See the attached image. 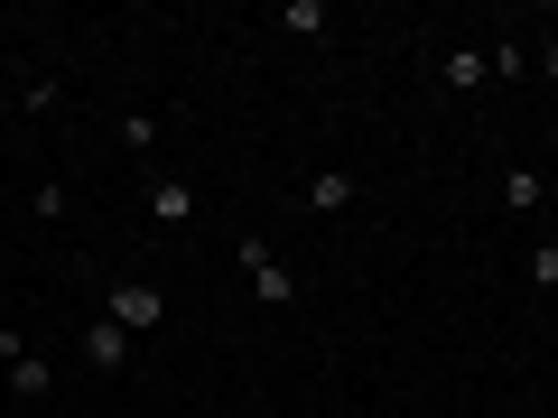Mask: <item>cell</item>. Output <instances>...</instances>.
<instances>
[{
    "mask_svg": "<svg viewBox=\"0 0 558 418\" xmlns=\"http://www.w3.org/2000/svg\"><path fill=\"white\" fill-rule=\"evenodd\" d=\"M233 260H242V279L260 288V307H299V270H289V260H270V242H260V233H242Z\"/></svg>",
    "mask_w": 558,
    "mask_h": 418,
    "instance_id": "cell-1",
    "label": "cell"
},
{
    "mask_svg": "<svg viewBox=\"0 0 558 418\" xmlns=\"http://www.w3.org/2000/svg\"><path fill=\"white\" fill-rule=\"evenodd\" d=\"M102 317H112V325H131V335H140V325H168V298H159V288H149V279H121V288H112V307H102Z\"/></svg>",
    "mask_w": 558,
    "mask_h": 418,
    "instance_id": "cell-2",
    "label": "cell"
},
{
    "mask_svg": "<svg viewBox=\"0 0 558 418\" xmlns=\"http://www.w3.org/2000/svg\"><path fill=\"white\" fill-rule=\"evenodd\" d=\"M438 84H447V94H484V84H494V57H484V47H447Z\"/></svg>",
    "mask_w": 558,
    "mask_h": 418,
    "instance_id": "cell-3",
    "label": "cell"
},
{
    "mask_svg": "<svg viewBox=\"0 0 558 418\" xmlns=\"http://www.w3.org/2000/svg\"><path fill=\"white\" fill-rule=\"evenodd\" d=\"M121 362H131V325H84V372H121Z\"/></svg>",
    "mask_w": 558,
    "mask_h": 418,
    "instance_id": "cell-4",
    "label": "cell"
},
{
    "mask_svg": "<svg viewBox=\"0 0 558 418\" xmlns=\"http://www.w3.org/2000/svg\"><path fill=\"white\" fill-rule=\"evenodd\" d=\"M149 214H159V223H186V214H196V186H186V177H149Z\"/></svg>",
    "mask_w": 558,
    "mask_h": 418,
    "instance_id": "cell-5",
    "label": "cell"
},
{
    "mask_svg": "<svg viewBox=\"0 0 558 418\" xmlns=\"http://www.w3.org/2000/svg\"><path fill=\"white\" fill-rule=\"evenodd\" d=\"M279 28L289 38H326V0H279Z\"/></svg>",
    "mask_w": 558,
    "mask_h": 418,
    "instance_id": "cell-6",
    "label": "cell"
},
{
    "mask_svg": "<svg viewBox=\"0 0 558 418\" xmlns=\"http://www.w3.org/2000/svg\"><path fill=\"white\" fill-rule=\"evenodd\" d=\"M539 196H549V186H539L531 168H502V205H512V214H539Z\"/></svg>",
    "mask_w": 558,
    "mask_h": 418,
    "instance_id": "cell-7",
    "label": "cell"
},
{
    "mask_svg": "<svg viewBox=\"0 0 558 418\" xmlns=\"http://www.w3.org/2000/svg\"><path fill=\"white\" fill-rule=\"evenodd\" d=\"M307 205H317V214H344V205H354V177H307Z\"/></svg>",
    "mask_w": 558,
    "mask_h": 418,
    "instance_id": "cell-8",
    "label": "cell"
},
{
    "mask_svg": "<svg viewBox=\"0 0 558 418\" xmlns=\"http://www.w3.org/2000/svg\"><path fill=\"white\" fill-rule=\"evenodd\" d=\"M47 381H57V372H47L38 354H20V362H10V391H20V399H47Z\"/></svg>",
    "mask_w": 558,
    "mask_h": 418,
    "instance_id": "cell-9",
    "label": "cell"
},
{
    "mask_svg": "<svg viewBox=\"0 0 558 418\" xmlns=\"http://www.w3.org/2000/svg\"><path fill=\"white\" fill-rule=\"evenodd\" d=\"M531 279H539V288H558V242H531Z\"/></svg>",
    "mask_w": 558,
    "mask_h": 418,
    "instance_id": "cell-10",
    "label": "cell"
},
{
    "mask_svg": "<svg viewBox=\"0 0 558 418\" xmlns=\"http://www.w3.org/2000/svg\"><path fill=\"white\" fill-rule=\"evenodd\" d=\"M28 354V335H20V325H0V362H20Z\"/></svg>",
    "mask_w": 558,
    "mask_h": 418,
    "instance_id": "cell-11",
    "label": "cell"
}]
</instances>
